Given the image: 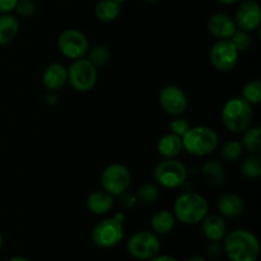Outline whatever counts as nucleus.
<instances>
[{
	"label": "nucleus",
	"instance_id": "1",
	"mask_svg": "<svg viewBox=\"0 0 261 261\" xmlns=\"http://www.w3.org/2000/svg\"><path fill=\"white\" fill-rule=\"evenodd\" d=\"M223 241V252L231 261H257L260 256L259 239L247 229L227 232Z\"/></svg>",
	"mask_w": 261,
	"mask_h": 261
},
{
	"label": "nucleus",
	"instance_id": "2",
	"mask_svg": "<svg viewBox=\"0 0 261 261\" xmlns=\"http://www.w3.org/2000/svg\"><path fill=\"white\" fill-rule=\"evenodd\" d=\"M172 213L176 221L181 223L188 226L199 224L209 213L208 200L200 194L186 191L176 198Z\"/></svg>",
	"mask_w": 261,
	"mask_h": 261
},
{
	"label": "nucleus",
	"instance_id": "3",
	"mask_svg": "<svg viewBox=\"0 0 261 261\" xmlns=\"http://www.w3.org/2000/svg\"><path fill=\"white\" fill-rule=\"evenodd\" d=\"M222 122L228 132L233 134H242L245 130L252 126L254 110L252 105L245 101L242 97H232L227 99L222 107Z\"/></svg>",
	"mask_w": 261,
	"mask_h": 261
},
{
	"label": "nucleus",
	"instance_id": "4",
	"mask_svg": "<svg viewBox=\"0 0 261 261\" xmlns=\"http://www.w3.org/2000/svg\"><path fill=\"white\" fill-rule=\"evenodd\" d=\"M184 150L194 157H206L219 147V135L213 127L200 125L190 126L182 135Z\"/></svg>",
	"mask_w": 261,
	"mask_h": 261
},
{
	"label": "nucleus",
	"instance_id": "5",
	"mask_svg": "<svg viewBox=\"0 0 261 261\" xmlns=\"http://www.w3.org/2000/svg\"><path fill=\"white\" fill-rule=\"evenodd\" d=\"M189 170L176 158L163 160L153 170V178L160 188L177 189L188 181Z\"/></svg>",
	"mask_w": 261,
	"mask_h": 261
},
{
	"label": "nucleus",
	"instance_id": "6",
	"mask_svg": "<svg viewBox=\"0 0 261 261\" xmlns=\"http://www.w3.org/2000/svg\"><path fill=\"white\" fill-rule=\"evenodd\" d=\"M124 222L115 217L105 218L93 227L91 233L92 242L99 249H111L124 240Z\"/></svg>",
	"mask_w": 261,
	"mask_h": 261
},
{
	"label": "nucleus",
	"instance_id": "7",
	"mask_svg": "<svg viewBox=\"0 0 261 261\" xmlns=\"http://www.w3.org/2000/svg\"><path fill=\"white\" fill-rule=\"evenodd\" d=\"M98 81V70L86 58L73 60L68 68V82L76 92L92 91Z\"/></svg>",
	"mask_w": 261,
	"mask_h": 261
},
{
	"label": "nucleus",
	"instance_id": "8",
	"mask_svg": "<svg viewBox=\"0 0 261 261\" xmlns=\"http://www.w3.org/2000/svg\"><path fill=\"white\" fill-rule=\"evenodd\" d=\"M127 252L135 260L148 261L161 251V240L153 231H139L130 236L126 244Z\"/></svg>",
	"mask_w": 261,
	"mask_h": 261
},
{
	"label": "nucleus",
	"instance_id": "9",
	"mask_svg": "<svg viewBox=\"0 0 261 261\" xmlns=\"http://www.w3.org/2000/svg\"><path fill=\"white\" fill-rule=\"evenodd\" d=\"M89 47L91 46L87 36L76 28H66L58 37L59 51L70 60L86 58Z\"/></svg>",
	"mask_w": 261,
	"mask_h": 261
},
{
	"label": "nucleus",
	"instance_id": "10",
	"mask_svg": "<svg viewBox=\"0 0 261 261\" xmlns=\"http://www.w3.org/2000/svg\"><path fill=\"white\" fill-rule=\"evenodd\" d=\"M132 184V173L126 166L121 163H112L107 166L101 175L102 190L112 196H119L129 190Z\"/></svg>",
	"mask_w": 261,
	"mask_h": 261
},
{
	"label": "nucleus",
	"instance_id": "11",
	"mask_svg": "<svg viewBox=\"0 0 261 261\" xmlns=\"http://www.w3.org/2000/svg\"><path fill=\"white\" fill-rule=\"evenodd\" d=\"M240 53L231 40H217L209 51V60L216 70L229 73L239 64Z\"/></svg>",
	"mask_w": 261,
	"mask_h": 261
},
{
	"label": "nucleus",
	"instance_id": "12",
	"mask_svg": "<svg viewBox=\"0 0 261 261\" xmlns=\"http://www.w3.org/2000/svg\"><path fill=\"white\" fill-rule=\"evenodd\" d=\"M161 109L170 116H182L189 106V99L185 91L177 86H165L158 94Z\"/></svg>",
	"mask_w": 261,
	"mask_h": 261
},
{
	"label": "nucleus",
	"instance_id": "13",
	"mask_svg": "<svg viewBox=\"0 0 261 261\" xmlns=\"http://www.w3.org/2000/svg\"><path fill=\"white\" fill-rule=\"evenodd\" d=\"M239 30L251 33L260 27L261 9L256 0H244L239 4L233 17Z\"/></svg>",
	"mask_w": 261,
	"mask_h": 261
},
{
	"label": "nucleus",
	"instance_id": "14",
	"mask_svg": "<svg viewBox=\"0 0 261 261\" xmlns=\"http://www.w3.org/2000/svg\"><path fill=\"white\" fill-rule=\"evenodd\" d=\"M236 30L233 18L226 13H216L208 20V31L217 40H229Z\"/></svg>",
	"mask_w": 261,
	"mask_h": 261
},
{
	"label": "nucleus",
	"instance_id": "15",
	"mask_svg": "<svg viewBox=\"0 0 261 261\" xmlns=\"http://www.w3.org/2000/svg\"><path fill=\"white\" fill-rule=\"evenodd\" d=\"M68 83V68L61 63H51L42 74V84L47 92L60 91Z\"/></svg>",
	"mask_w": 261,
	"mask_h": 261
},
{
	"label": "nucleus",
	"instance_id": "16",
	"mask_svg": "<svg viewBox=\"0 0 261 261\" xmlns=\"http://www.w3.org/2000/svg\"><path fill=\"white\" fill-rule=\"evenodd\" d=\"M201 223V231L211 242H221L227 234V223L221 214L208 213Z\"/></svg>",
	"mask_w": 261,
	"mask_h": 261
},
{
	"label": "nucleus",
	"instance_id": "17",
	"mask_svg": "<svg viewBox=\"0 0 261 261\" xmlns=\"http://www.w3.org/2000/svg\"><path fill=\"white\" fill-rule=\"evenodd\" d=\"M217 209L223 218H237L244 213V199L234 193H224L218 198Z\"/></svg>",
	"mask_w": 261,
	"mask_h": 261
},
{
	"label": "nucleus",
	"instance_id": "18",
	"mask_svg": "<svg viewBox=\"0 0 261 261\" xmlns=\"http://www.w3.org/2000/svg\"><path fill=\"white\" fill-rule=\"evenodd\" d=\"M86 206L94 216H103L115 206V196L105 190L92 191L86 199Z\"/></svg>",
	"mask_w": 261,
	"mask_h": 261
},
{
	"label": "nucleus",
	"instance_id": "19",
	"mask_svg": "<svg viewBox=\"0 0 261 261\" xmlns=\"http://www.w3.org/2000/svg\"><path fill=\"white\" fill-rule=\"evenodd\" d=\"M184 150L182 138L168 133L161 137L157 142V153L163 160H171L181 154Z\"/></svg>",
	"mask_w": 261,
	"mask_h": 261
},
{
	"label": "nucleus",
	"instance_id": "20",
	"mask_svg": "<svg viewBox=\"0 0 261 261\" xmlns=\"http://www.w3.org/2000/svg\"><path fill=\"white\" fill-rule=\"evenodd\" d=\"M201 175L204 180L214 188H221L226 182V171L221 161L211 160L206 161L201 166Z\"/></svg>",
	"mask_w": 261,
	"mask_h": 261
},
{
	"label": "nucleus",
	"instance_id": "21",
	"mask_svg": "<svg viewBox=\"0 0 261 261\" xmlns=\"http://www.w3.org/2000/svg\"><path fill=\"white\" fill-rule=\"evenodd\" d=\"M19 20L10 13L0 15V46L9 45L19 33Z\"/></svg>",
	"mask_w": 261,
	"mask_h": 261
},
{
	"label": "nucleus",
	"instance_id": "22",
	"mask_svg": "<svg viewBox=\"0 0 261 261\" xmlns=\"http://www.w3.org/2000/svg\"><path fill=\"white\" fill-rule=\"evenodd\" d=\"M176 218L173 213L168 209H161V211L155 212L153 214L152 219H150V227L152 231L158 236H163L167 234L175 228Z\"/></svg>",
	"mask_w": 261,
	"mask_h": 261
},
{
	"label": "nucleus",
	"instance_id": "23",
	"mask_svg": "<svg viewBox=\"0 0 261 261\" xmlns=\"http://www.w3.org/2000/svg\"><path fill=\"white\" fill-rule=\"evenodd\" d=\"M121 4L116 0H99L94 7V15L102 23H111L119 18Z\"/></svg>",
	"mask_w": 261,
	"mask_h": 261
},
{
	"label": "nucleus",
	"instance_id": "24",
	"mask_svg": "<svg viewBox=\"0 0 261 261\" xmlns=\"http://www.w3.org/2000/svg\"><path fill=\"white\" fill-rule=\"evenodd\" d=\"M241 144L244 150L250 154H260L261 152V129L259 126H250L242 133Z\"/></svg>",
	"mask_w": 261,
	"mask_h": 261
},
{
	"label": "nucleus",
	"instance_id": "25",
	"mask_svg": "<svg viewBox=\"0 0 261 261\" xmlns=\"http://www.w3.org/2000/svg\"><path fill=\"white\" fill-rule=\"evenodd\" d=\"M135 195H137L138 203L143 205H153L160 199V186L155 182H144L140 185Z\"/></svg>",
	"mask_w": 261,
	"mask_h": 261
},
{
	"label": "nucleus",
	"instance_id": "26",
	"mask_svg": "<svg viewBox=\"0 0 261 261\" xmlns=\"http://www.w3.org/2000/svg\"><path fill=\"white\" fill-rule=\"evenodd\" d=\"M87 55H88V60L97 69L107 65L111 60V50L106 45H96L93 47H89Z\"/></svg>",
	"mask_w": 261,
	"mask_h": 261
},
{
	"label": "nucleus",
	"instance_id": "27",
	"mask_svg": "<svg viewBox=\"0 0 261 261\" xmlns=\"http://www.w3.org/2000/svg\"><path fill=\"white\" fill-rule=\"evenodd\" d=\"M221 157L223 161L227 162H236L241 158L242 153H244V148L240 140H227L221 145Z\"/></svg>",
	"mask_w": 261,
	"mask_h": 261
},
{
	"label": "nucleus",
	"instance_id": "28",
	"mask_svg": "<svg viewBox=\"0 0 261 261\" xmlns=\"http://www.w3.org/2000/svg\"><path fill=\"white\" fill-rule=\"evenodd\" d=\"M241 173L247 178H259L261 176L260 154H250L241 163Z\"/></svg>",
	"mask_w": 261,
	"mask_h": 261
},
{
	"label": "nucleus",
	"instance_id": "29",
	"mask_svg": "<svg viewBox=\"0 0 261 261\" xmlns=\"http://www.w3.org/2000/svg\"><path fill=\"white\" fill-rule=\"evenodd\" d=\"M242 98L250 105H259L261 102V82L259 79L249 81L242 88Z\"/></svg>",
	"mask_w": 261,
	"mask_h": 261
},
{
	"label": "nucleus",
	"instance_id": "30",
	"mask_svg": "<svg viewBox=\"0 0 261 261\" xmlns=\"http://www.w3.org/2000/svg\"><path fill=\"white\" fill-rule=\"evenodd\" d=\"M229 40H231V42L233 43V46L237 48L239 53L247 51L252 45L251 33L246 32V31L239 30V28H237L236 32L233 33V36H232Z\"/></svg>",
	"mask_w": 261,
	"mask_h": 261
},
{
	"label": "nucleus",
	"instance_id": "31",
	"mask_svg": "<svg viewBox=\"0 0 261 261\" xmlns=\"http://www.w3.org/2000/svg\"><path fill=\"white\" fill-rule=\"evenodd\" d=\"M168 126H170V133H172V134H176V135H178V137L182 138V135L185 134L189 129H190L191 124L189 122L188 119H185V117L176 116L171 120V122Z\"/></svg>",
	"mask_w": 261,
	"mask_h": 261
},
{
	"label": "nucleus",
	"instance_id": "32",
	"mask_svg": "<svg viewBox=\"0 0 261 261\" xmlns=\"http://www.w3.org/2000/svg\"><path fill=\"white\" fill-rule=\"evenodd\" d=\"M14 12L19 17H32L36 13V4L32 0H18L17 5L14 8Z\"/></svg>",
	"mask_w": 261,
	"mask_h": 261
},
{
	"label": "nucleus",
	"instance_id": "33",
	"mask_svg": "<svg viewBox=\"0 0 261 261\" xmlns=\"http://www.w3.org/2000/svg\"><path fill=\"white\" fill-rule=\"evenodd\" d=\"M120 196V204L124 206L125 209H132L135 204L138 203V199L135 194L129 193V191H125Z\"/></svg>",
	"mask_w": 261,
	"mask_h": 261
},
{
	"label": "nucleus",
	"instance_id": "34",
	"mask_svg": "<svg viewBox=\"0 0 261 261\" xmlns=\"http://www.w3.org/2000/svg\"><path fill=\"white\" fill-rule=\"evenodd\" d=\"M18 0H0V13H12L14 12V8L17 5Z\"/></svg>",
	"mask_w": 261,
	"mask_h": 261
},
{
	"label": "nucleus",
	"instance_id": "35",
	"mask_svg": "<svg viewBox=\"0 0 261 261\" xmlns=\"http://www.w3.org/2000/svg\"><path fill=\"white\" fill-rule=\"evenodd\" d=\"M222 251H223V247H222L221 242H211V245L208 246V255H211L212 257L219 256Z\"/></svg>",
	"mask_w": 261,
	"mask_h": 261
},
{
	"label": "nucleus",
	"instance_id": "36",
	"mask_svg": "<svg viewBox=\"0 0 261 261\" xmlns=\"http://www.w3.org/2000/svg\"><path fill=\"white\" fill-rule=\"evenodd\" d=\"M58 92H47V94H46V102H47V105H55L58 103Z\"/></svg>",
	"mask_w": 261,
	"mask_h": 261
},
{
	"label": "nucleus",
	"instance_id": "37",
	"mask_svg": "<svg viewBox=\"0 0 261 261\" xmlns=\"http://www.w3.org/2000/svg\"><path fill=\"white\" fill-rule=\"evenodd\" d=\"M148 261H180L177 260L176 257L173 256H170V255H155L154 257H152V259H149Z\"/></svg>",
	"mask_w": 261,
	"mask_h": 261
},
{
	"label": "nucleus",
	"instance_id": "38",
	"mask_svg": "<svg viewBox=\"0 0 261 261\" xmlns=\"http://www.w3.org/2000/svg\"><path fill=\"white\" fill-rule=\"evenodd\" d=\"M218 3H221L222 5H233V4H237V3H240L241 0H217Z\"/></svg>",
	"mask_w": 261,
	"mask_h": 261
},
{
	"label": "nucleus",
	"instance_id": "39",
	"mask_svg": "<svg viewBox=\"0 0 261 261\" xmlns=\"http://www.w3.org/2000/svg\"><path fill=\"white\" fill-rule=\"evenodd\" d=\"M186 261H208V259L204 256H200V255H194V256H190Z\"/></svg>",
	"mask_w": 261,
	"mask_h": 261
},
{
	"label": "nucleus",
	"instance_id": "40",
	"mask_svg": "<svg viewBox=\"0 0 261 261\" xmlns=\"http://www.w3.org/2000/svg\"><path fill=\"white\" fill-rule=\"evenodd\" d=\"M8 261H30V260H27L25 257H23V256H13V257H10Z\"/></svg>",
	"mask_w": 261,
	"mask_h": 261
},
{
	"label": "nucleus",
	"instance_id": "41",
	"mask_svg": "<svg viewBox=\"0 0 261 261\" xmlns=\"http://www.w3.org/2000/svg\"><path fill=\"white\" fill-rule=\"evenodd\" d=\"M144 3H147V4H155V3H158L160 0H143Z\"/></svg>",
	"mask_w": 261,
	"mask_h": 261
},
{
	"label": "nucleus",
	"instance_id": "42",
	"mask_svg": "<svg viewBox=\"0 0 261 261\" xmlns=\"http://www.w3.org/2000/svg\"><path fill=\"white\" fill-rule=\"evenodd\" d=\"M2 247H3V236L2 233H0V250H2Z\"/></svg>",
	"mask_w": 261,
	"mask_h": 261
},
{
	"label": "nucleus",
	"instance_id": "43",
	"mask_svg": "<svg viewBox=\"0 0 261 261\" xmlns=\"http://www.w3.org/2000/svg\"><path fill=\"white\" fill-rule=\"evenodd\" d=\"M117 3H120V4H121V3H124V2H126V0H116Z\"/></svg>",
	"mask_w": 261,
	"mask_h": 261
}]
</instances>
